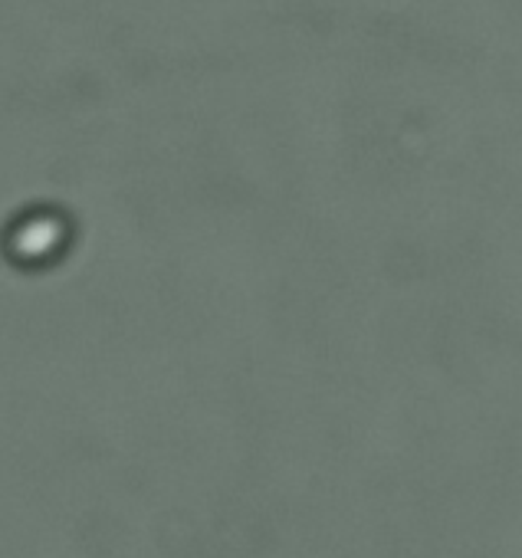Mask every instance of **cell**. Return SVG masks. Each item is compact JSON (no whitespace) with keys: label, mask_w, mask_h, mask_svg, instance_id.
<instances>
[{"label":"cell","mask_w":522,"mask_h":558,"mask_svg":"<svg viewBox=\"0 0 522 558\" xmlns=\"http://www.w3.org/2000/svg\"><path fill=\"white\" fill-rule=\"evenodd\" d=\"M70 240V227L60 214H31L8 233V256L21 266H47Z\"/></svg>","instance_id":"obj_1"}]
</instances>
